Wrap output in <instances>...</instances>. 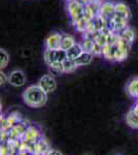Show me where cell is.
I'll use <instances>...</instances> for the list:
<instances>
[{
    "mask_svg": "<svg viewBox=\"0 0 138 155\" xmlns=\"http://www.w3.org/2000/svg\"><path fill=\"white\" fill-rule=\"evenodd\" d=\"M126 123L133 129H138V114L133 109L126 115Z\"/></svg>",
    "mask_w": 138,
    "mask_h": 155,
    "instance_id": "obj_18",
    "label": "cell"
},
{
    "mask_svg": "<svg viewBox=\"0 0 138 155\" xmlns=\"http://www.w3.org/2000/svg\"><path fill=\"white\" fill-rule=\"evenodd\" d=\"M0 155H8V150L6 148V145H1L0 147Z\"/></svg>",
    "mask_w": 138,
    "mask_h": 155,
    "instance_id": "obj_28",
    "label": "cell"
},
{
    "mask_svg": "<svg viewBox=\"0 0 138 155\" xmlns=\"http://www.w3.org/2000/svg\"><path fill=\"white\" fill-rule=\"evenodd\" d=\"M76 44L74 37L71 35H68V34H63L62 35V41H61V49L64 50V51H68V50L73 47L74 45Z\"/></svg>",
    "mask_w": 138,
    "mask_h": 155,
    "instance_id": "obj_22",
    "label": "cell"
},
{
    "mask_svg": "<svg viewBox=\"0 0 138 155\" xmlns=\"http://www.w3.org/2000/svg\"><path fill=\"white\" fill-rule=\"evenodd\" d=\"M9 61V56L7 54V52L4 49H0V68L4 69L7 66Z\"/></svg>",
    "mask_w": 138,
    "mask_h": 155,
    "instance_id": "obj_25",
    "label": "cell"
},
{
    "mask_svg": "<svg viewBox=\"0 0 138 155\" xmlns=\"http://www.w3.org/2000/svg\"><path fill=\"white\" fill-rule=\"evenodd\" d=\"M23 101L30 107L38 109L43 107L47 101V93L39 85H31L23 92Z\"/></svg>",
    "mask_w": 138,
    "mask_h": 155,
    "instance_id": "obj_1",
    "label": "cell"
},
{
    "mask_svg": "<svg viewBox=\"0 0 138 155\" xmlns=\"http://www.w3.org/2000/svg\"><path fill=\"white\" fill-rule=\"evenodd\" d=\"M99 16H101L104 19V21L107 23L108 26L109 22L111 21L112 18L115 16V3L110 1H105L101 3V7H100V14Z\"/></svg>",
    "mask_w": 138,
    "mask_h": 155,
    "instance_id": "obj_4",
    "label": "cell"
},
{
    "mask_svg": "<svg viewBox=\"0 0 138 155\" xmlns=\"http://www.w3.org/2000/svg\"><path fill=\"white\" fill-rule=\"evenodd\" d=\"M38 85L47 94L54 92L57 88L56 80H55L54 77H52L51 74H44L43 77H41L38 82Z\"/></svg>",
    "mask_w": 138,
    "mask_h": 155,
    "instance_id": "obj_10",
    "label": "cell"
},
{
    "mask_svg": "<svg viewBox=\"0 0 138 155\" xmlns=\"http://www.w3.org/2000/svg\"><path fill=\"white\" fill-rule=\"evenodd\" d=\"M120 37L123 39H126L127 41L131 42V44H133V41H134L135 39V32L134 30H133L132 28H130L129 26L127 27V28H125L123 31L121 32V33L119 34Z\"/></svg>",
    "mask_w": 138,
    "mask_h": 155,
    "instance_id": "obj_24",
    "label": "cell"
},
{
    "mask_svg": "<svg viewBox=\"0 0 138 155\" xmlns=\"http://www.w3.org/2000/svg\"><path fill=\"white\" fill-rule=\"evenodd\" d=\"M91 2H98V3H102L103 0H91Z\"/></svg>",
    "mask_w": 138,
    "mask_h": 155,
    "instance_id": "obj_31",
    "label": "cell"
},
{
    "mask_svg": "<svg viewBox=\"0 0 138 155\" xmlns=\"http://www.w3.org/2000/svg\"><path fill=\"white\" fill-rule=\"evenodd\" d=\"M30 125L26 123L24 120H22L21 122L17 123L14 126H12L9 130H7V134H8V137L9 139H17L21 141L22 137H23L25 131L28 128Z\"/></svg>",
    "mask_w": 138,
    "mask_h": 155,
    "instance_id": "obj_6",
    "label": "cell"
},
{
    "mask_svg": "<svg viewBox=\"0 0 138 155\" xmlns=\"http://www.w3.org/2000/svg\"><path fill=\"white\" fill-rule=\"evenodd\" d=\"M21 141L17 139H8L5 142L6 148L8 150V155H16L19 152V147Z\"/></svg>",
    "mask_w": 138,
    "mask_h": 155,
    "instance_id": "obj_20",
    "label": "cell"
},
{
    "mask_svg": "<svg viewBox=\"0 0 138 155\" xmlns=\"http://www.w3.org/2000/svg\"><path fill=\"white\" fill-rule=\"evenodd\" d=\"M93 57L94 55L92 53H89V52H82V53L75 59V62L79 66H84V65H88L92 62Z\"/></svg>",
    "mask_w": 138,
    "mask_h": 155,
    "instance_id": "obj_19",
    "label": "cell"
},
{
    "mask_svg": "<svg viewBox=\"0 0 138 155\" xmlns=\"http://www.w3.org/2000/svg\"><path fill=\"white\" fill-rule=\"evenodd\" d=\"M46 155H63L60 151H58V150H55V149H51L49 152L46 154Z\"/></svg>",
    "mask_w": 138,
    "mask_h": 155,
    "instance_id": "obj_29",
    "label": "cell"
},
{
    "mask_svg": "<svg viewBox=\"0 0 138 155\" xmlns=\"http://www.w3.org/2000/svg\"><path fill=\"white\" fill-rule=\"evenodd\" d=\"M8 83L14 87H22L26 83V77L20 69L14 71L8 76Z\"/></svg>",
    "mask_w": 138,
    "mask_h": 155,
    "instance_id": "obj_13",
    "label": "cell"
},
{
    "mask_svg": "<svg viewBox=\"0 0 138 155\" xmlns=\"http://www.w3.org/2000/svg\"><path fill=\"white\" fill-rule=\"evenodd\" d=\"M137 2H138V0H137Z\"/></svg>",
    "mask_w": 138,
    "mask_h": 155,
    "instance_id": "obj_34",
    "label": "cell"
},
{
    "mask_svg": "<svg viewBox=\"0 0 138 155\" xmlns=\"http://www.w3.org/2000/svg\"><path fill=\"white\" fill-rule=\"evenodd\" d=\"M82 52H84V49H82V45L81 44H75L73 47H71L68 51H66L67 53V58L69 59H72V60H75L77 57L81 55Z\"/></svg>",
    "mask_w": 138,
    "mask_h": 155,
    "instance_id": "obj_21",
    "label": "cell"
},
{
    "mask_svg": "<svg viewBox=\"0 0 138 155\" xmlns=\"http://www.w3.org/2000/svg\"><path fill=\"white\" fill-rule=\"evenodd\" d=\"M137 101H138V98H137Z\"/></svg>",
    "mask_w": 138,
    "mask_h": 155,
    "instance_id": "obj_33",
    "label": "cell"
},
{
    "mask_svg": "<svg viewBox=\"0 0 138 155\" xmlns=\"http://www.w3.org/2000/svg\"><path fill=\"white\" fill-rule=\"evenodd\" d=\"M115 15L129 21L131 18V11L124 2H117L115 3Z\"/></svg>",
    "mask_w": 138,
    "mask_h": 155,
    "instance_id": "obj_16",
    "label": "cell"
},
{
    "mask_svg": "<svg viewBox=\"0 0 138 155\" xmlns=\"http://www.w3.org/2000/svg\"><path fill=\"white\" fill-rule=\"evenodd\" d=\"M61 33H53L49 35L46 39V49L49 50H57L61 49V41H62Z\"/></svg>",
    "mask_w": 138,
    "mask_h": 155,
    "instance_id": "obj_14",
    "label": "cell"
},
{
    "mask_svg": "<svg viewBox=\"0 0 138 155\" xmlns=\"http://www.w3.org/2000/svg\"><path fill=\"white\" fill-rule=\"evenodd\" d=\"M40 137H41L40 131H39L36 127L29 126L28 128L26 129V131H25L21 141H24V142H26L27 144L32 145V144H34L35 142L38 141V140L40 139Z\"/></svg>",
    "mask_w": 138,
    "mask_h": 155,
    "instance_id": "obj_12",
    "label": "cell"
},
{
    "mask_svg": "<svg viewBox=\"0 0 138 155\" xmlns=\"http://www.w3.org/2000/svg\"><path fill=\"white\" fill-rule=\"evenodd\" d=\"M51 150L49 142L43 137H40V139L34 144L31 145V150H30V154L31 155H46L47 152Z\"/></svg>",
    "mask_w": 138,
    "mask_h": 155,
    "instance_id": "obj_5",
    "label": "cell"
},
{
    "mask_svg": "<svg viewBox=\"0 0 138 155\" xmlns=\"http://www.w3.org/2000/svg\"><path fill=\"white\" fill-rule=\"evenodd\" d=\"M91 23H92V20L84 16L82 19H79L77 22H75V23L73 24V26H74L75 30H76V31H79V33H85V32L89 29Z\"/></svg>",
    "mask_w": 138,
    "mask_h": 155,
    "instance_id": "obj_17",
    "label": "cell"
},
{
    "mask_svg": "<svg viewBox=\"0 0 138 155\" xmlns=\"http://www.w3.org/2000/svg\"><path fill=\"white\" fill-rule=\"evenodd\" d=\"M43 58L44 62L47 63V66L52 65L54 63H59V62H63L65 59L67 58V53L66 51L62 49H57V50H49L46 49L43 53Z\"/></svg>",
    "mask_w": 138,
    "mask_h": 155,
    "instance_id": "obj_2",
    "label": "cell"
},
{
    "mask_svg": "<svg viewBox=\"0 0 138 155\" xmlns=\"http://www.w3.org/2000/svg\"><path fill=\"white\" fill-rule=\"evenodd\" d=\"M108 27L114 33L120 34L123 30L128 27V20L115 15L114 18H112L111 21L109 22Z\"/></svg>",
    "mask_w": 138,
    "mask_h": 155,
    "instance_id": "obj_9",
    "label": "cell"
},
{
    "mask_svg": "<svg viewBox=\"0 0 138 155\" xmlns=\"http://www.w3.org/2000/svg\"><path fill=\"white\" fill-rule=\"evenodd\" d=\"M22 121L21 115L17 112L11 113V115L6 117V118H1V131H7L11 128L12 126H14L17 123Z\"/></svg>",
    "mask_w": 138,
    "mask_h": 155,
    "instance_id": "obj_8",
    "label": "cell"
},
{
    "mask_svg": "<svg viewBox=\"0 0 138 155\" xmlns=\"http://www.w3.org/2000/svg\"><path fill=\"white\" fill-rule=\"evenodd\" d=\"M50 71H51L52 74H64L63 71V64L62 62H59V63H54L52 65L49 66Z\"/></svg>",
    "mask_w": 138,
    "mask_h": 155,
    "instance_id": "obj_26",
    "label": "cell"
},
{
    "mask_svg": "<svg viewBox=\"0 0 138 155\" xmlns=\"http://www.w3.org/2000/svg\"><path fill=\"white\" fill-rule=\"evenodd\" d=\"M67 2H71V1H74V0H66Z\"/></svg>",
    "mask_w": 138,
    "mask_h": 155,
    "instance_id": "obj_32",
    "label": "cell"
},
{
    "mask_svg": "<svg viewBox=\"0 0 138 155\" xmlns=\"http://www.w3.org/2000/svg\"><path fill=\"white\" fill-rule=\"evenodd\" d=\"M67 11H68L70 22L72 25L85 16V5L81 3L79 0L68 2L67 3Z\"/></svg>",
    "mask_w": 138,
    "mask_h": 155,
    "instance_id": "obj_3",
    "label": "cell"
},
{
    "mask_svg": "<svg viewBox=\"0 0 138 155\" xmlns=\"http://www.w3.org/2000/svg\"><path fill=\"white\" fill-rule=\"evenodd\" d=\"M79 1L84 4V5H88V4L91 3V0H79Z\"/></svg>",
    "mask_w": 138,
    "mask_h": 155,
    "instance_id": "obj_30",
    "label": "cell"
},
{
    "mask_svg": "<svg viewBox=\"0 0 138 155\" xmlns=\"http://www.w3.org/2000/svg\"><path fill=\"white\" fill-rule=\"evenodd\" d=\"M63 64V71H64V74H69V72H73L75 69L79 67V65L76 64L75 60H72V59H69V58H66L62 62Z\"/></svg>",
    "mask_w": 138,
    "mask_h": 155,
    "instance_id": "obj_23",
    "label": "cell"
},
{
    "mask_svg": "<svg viewBox=\"0 0 138 155\" xmlns=\"http://www.w3.org/2000/svg\"><path fill=\"white\" fill-rule=\"evenodd\" d=\"M127 94L132 98H138V77L133 78L126 86Z\"/></svg>",
    "mask_w": 138,
    "mask_h": 155,
    "instance_id": "obj_15",
    "label": "cell"
},
{
    "mask_svg": "<svg viewBox=\"0 0 138 155\" xmlns=\"http://www.w3.org/2000/svg\"><path fill=\"white\" fill-rule=\"evenodd\" d=\"M6 83H8V77H6V74L1 71V72H0V84L4 85Z\"/></svg>",
    "mask_w": 138,
    "mask_h": 155,
    "instance_id": "obj_27",
    "label": "cell"
},
{
    "mask_svg": "<svg viewBox=\"0 0 138 155\" xmlns=\"http://www.w3.org/2000/svg\"><path fill=\"white\" fill-rule=\"evenodd\" d=\"M119 41H120V39L114 42H108V44L104 47L103 51H102V55L104 56L105 59L109 60V61H112V62H115L117 51H119Z\"/></svg>",
    "mask_w": 138,
    "mask_h": 155,
    "instance_id": "obj_7",
    "label": "cell"
},
{
    "mask_svg": "<svg viewBox=\"0 0 138 155\" xmlns=\"http://www.w3.org/2000/svg\"><path fill=\"white\" fill-rule=\"evenodd\" d=\"M131 46H132L131 42L127 41L126 39H123V38L120 37L119 51H117V59H115V62H122V61H124V60L127 59L128 55H129L130 50H131Z\"/></svg>",
    "mask_w": 138,
    "mask_h": 155,
    "instance_id": "obj_11",
    "label": "cell"
}]
</instances>
